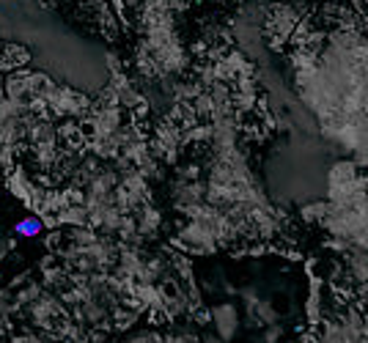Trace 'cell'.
<instances>
[{"instance_id": "6da1fadb", "label": "cell", "mask_w": 368, "mask_h": 343, "mask_svg": "<svg viewBox=\"0 0 368 343\" xmlns=\"http://www.w3.org/2000/svg\"><path fill=\"white\" fill-rule=\"evenodd\" d=\"M39 231H42V222L39 220H25V222H20L17 225V234H25V236H33V234H39Z\"/></svg>"}]
</instances>
